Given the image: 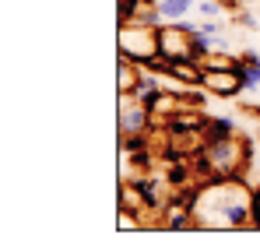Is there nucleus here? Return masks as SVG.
<instances>
[{"mask_svg":"<svg viewBox=\"0 0 260 246\" xmlns=\"http://www.w3.org/2000/svg\"><path fill=\"white\" fill-rule=\"evenodd\" d=\"M232 137H239L232 116H208V127H204V141L208 144H221V141H232Z\"/></svg>","mask_w":260,"mask_h":246,"instance_id":"nucleus-6","label":"nucleus"},{"mask_svg":"<svg viewBox=\"0 0 260 246\" xmlns=\"http://www.w3.org/2000/svg\"><path fill=\"white\" fill-rule=\"evenodd\" d=\"M201 84H204L211 95H218V99H236V95H243V81H239V74H236L232 67H204Z\"/></svg>","mask_w":260,"mask_h":246,"instance_id":"nucleus-4","label":"nucleus"},{"mask_svg":"<svg viewBox=\"0 0 260 246\" xmlns=\"http://www.w3.org/2000/svg\"><path fill=\"white\" fill-rule=\"evenodd\" d=\"M257 91H260V84H257Z\"/></svg>","mask_w":260,"mask_h":246,"instance_id":"nucleus-19","label":"nucleus"},{"mask_svg":"<svg viewBox=\"0 0 260 246\" xmlns=\"http://www.w3.org/2000/svg\"><path fill=\"white\" fill-rule=\"evenodd\" d=\"M215 53H229V39H225V36H215Z\"/></svg>","mask_w":260,"mask_h":246,"instance_id":"nucleus-17","label":"nucleus"},{"mask_svg":"<svg viewBox=\"0 0 260 246\" xmlns=\"http://www.w3.org/2000/svg\"><path fill=\"white\" fill-rule=\"evenodd\" d=\"M130 187L141 194L144 211H166L169 194H173V187H169V183H162L158 176H137V179H130Z\"/></svg>","mask_w":260,"mask_h":246,"instance_id":"nucleus-5","label":"nucleus"},{"mask_svg":"<svg viewBox=\"0 0 260 246\" xmlns=\"http://www.w3.org/2000/svg\"><path fill=\"white\" fill-rule=\"evenodd\" d=\"M211 53H215V42L208 39V36H201V32H193V36H190V56H193L197 64H201L204 56H211Z\"/></svg>","mask_w":260,"mask_h":246,"instance_id":"nucleus-10","label":"nucleus"},{"mask_svg":"<svg viewBox=\"0 0 260 246\" xmlns=\"http://www.w3.org/2000/svg\"><path fill=\"white\" fill-rule=\"evenodd\" d=\"M141 7H144V0H116V18H120V25H130Z\"/></svg>","mask_w":260,"mask_h":246,"instance_id":"nucleus-11","label":"nucleus"},{"mask_svg":"<svg viewBox=\"0 0 260 246\" xmlns=\"http://www.w3.org/2000/svg\"><path fill=\"white\" fill-rule=\"evenodd\" d=\"M204 127H208V113L190 109V106H183L179 113L162 120V130L173 137H204Z\"/></svg>","mask_w":260,"mask_h":246,"instance_id":"nucleus-2","label":"nucleus"},{"mask_svg":"<svg viewBox=\"0 0 260 246\" xmlns=\"http://www.w3.org/2000/svg\"><path fill=\"white\" fill-rule=\"evenodd\" d=\"M166 21H179V18H190V11H197V0H158Z\"/></svg>","mask_w":260,"mask_h":246,"instance_id":"nucleus-8","label":"nucleus"},{"mask_svg":"<svg viewBox=\"0 0 260 246\" xmlns=\"http://www.w3.org/2000/svg\"><path fill=\"white\" fill-rule=\"evenodd\" d=\"M225 7H229L225 0H197V14L201 18H218L221 21L225 18Z\"/></svg>","mask_w":260,"mask_h":246,"instance_id":"nucleus-12","label":"nucleus"},{"mask_svg":"<svg viewBox=\"0 0 260 246\" xmlns=\"http://www.w3.org/2000/svg\"><path fill=\"white\" fill-rule=\"evenodd\" d=\"M197 32L208 36V39H215V36H221V21H218V18H201V21H197Z\"/></svg>","mask_w":260,"mask_h":246,"instance_id":"nucleus-13","label":"nucleus"},{"mask_svg":"<svg viewBox=\"0 0 260 246\" xmlns=\"http://www.w3.org/2000/svg\"><path fill=\"white\" fill-rule=\"evenodd\" d=\"M239 7H250V4H260V0H236Z\"/></svg>","mask_w":260,"mask_h":246,"instance_id":"nucleus-18","label":"nucleus"},{"mask_svg":"<svg viewBox=\"0 0 260 246\" xmlns=\"http://www.w3.org/2000/svg\"><path fill=\"white\" fill-rule=\"evenodd\" d=\"M158 53L155 42V28L144 25H120V56H130L134 64H144L148 56Z\"/></svg>","mask_w":260,"mask_h":246,"instance_id":"nucleus-1","label":"nucleus"},{"mask_svg":"<svg viewBox=\"0 0 260 246\" xmlns=\"http://www.w3.org/2000/svg\"><path fill=\"white\" fill-rule=\"evenodd\" d=\"M236 25H243V28H260L257 14H250V11H243V7H236Z\"/></svg>","mask_w":260,"mask_h":246,"instance_id":"nucleus-15","label":"nucleus"},{"mask_svg":"<svg viewBox=\"0 0 260 246\" xmlns=\"http://www.w3.org/2000/svg\"><path fill=\"white\" fill-rule=\"evenodd\" d=\"M250 225L260 229V190H250Z\"/></svg>","mask_w":260,"mask_h":246,"instance_id":"nucleus-14","label":"nucleus"},{"mask_svg":"<svg viewBox=\"0 0 260 246\" xmlns=\"http://www.w3.org/2000/svg\"><path fill=\"white\" fill-rule=\"evenodd\" d=\"M123 141H120V148L127 151V155H137V151H148L151 148V130H141V134H120Z\"/></svg>","mask_w":260,"mask_h":246,"instance_id":"nucleus-9","label":"nucleus"},{"mask_svg":"<svg viewBox=\"0 0 260 246\" xmlns=\"http://www.w3.org/2000/svg\"><path fill=\"white\" fill-rule=\"evenodd\" d=\"M155 42H158V56L176 60V56H190V32H183L179 21H166L155 28Z\"/></svg>","mask_w":260,"mask_h":246,"instance_id":"nucleus-3","label":"nucleus"},{"mask_svg":"<svg viewBox=\"0 0 260 246\" xmlns=\"http://www.w3.org/2000/svg\"><path fill=\"white\" fill-rule=\"evenodd\" d=\"M141 64H134L130 56H120V95H130L134 91V84L141 81Z\"/></svg>","mask_w":260,"mask_h":246,"instance_id":"nucleus-7","label":"nucleus"},{"mask_svg":"<svg viewBox=\"0 0 260 246\" xmlns=\"http://www.w3.org/2000/svg\"><path fill=\"white\" fill-rule=\"evenodd\" d=\"M239 56H243V64H246V67H253V71H260V53H257V49H243Z\"/></svg>","mask_w":260,"mask_h":246,"instance_id":"nucleus-16","label":"nucleus"}]
</instances>
